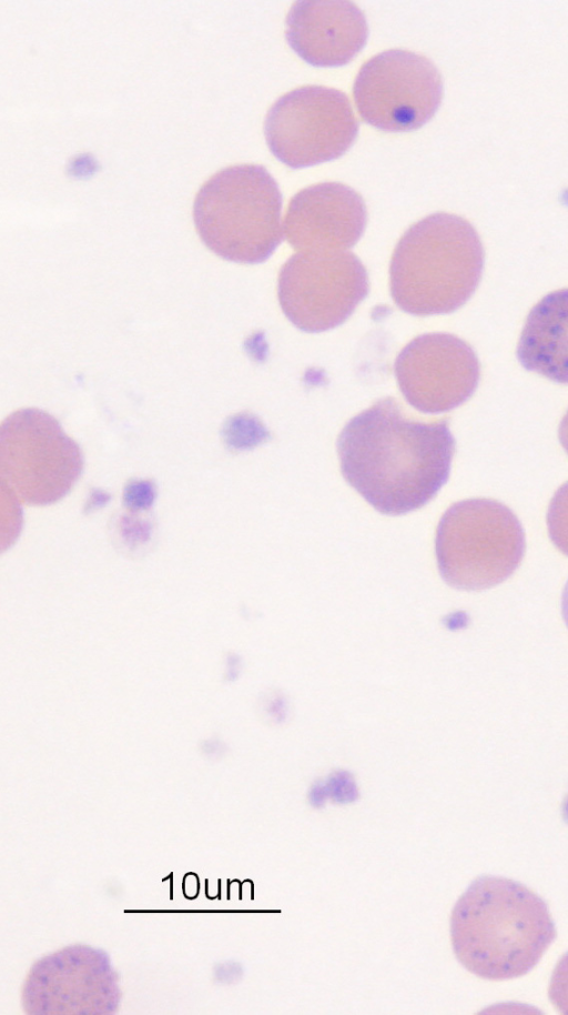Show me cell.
<instances>
[{
  "label": "cell",
  "mask_w": 568,
  "mask_h": 1015,
  "mask_svg": "<svg viewBox=\"0 0 568 1015\" xmlns=\"http://www.w3.org/2000/svg\"><path fill=\"white\" fill-rule=\"evenodd\" d=\"M454 451L447 420H414L392 398L352 418L337 440L344 479L388 515L406 514L434 499L448 480Z\"/></svg>",
  "instance_id": "6da1fadb"
},
{
  "label": "cell",
  "mask_w": 568,
  "mask_h": 1015,
  "mask_svg": "<svg viewBox=\"0 0 568 1015\" xmlns=\"http://www.w3.org/2000/svg\"><path fill=\"white\" fill-rule=\"evenodd\" d=\"M458 962L485 979L529 973L556 938L545 901L523 884L499 876L474 880L450 915Z\"/></svg>",
  "instance_id": "7a4b0ae2"
},
{
  "label": "cell",
  "mask_w": 568,
  "mask_h": 1015,
  "mask_svg": "<svg viewBox=\"0 0 568 1015\" xmlns=\"http://www.w3.org/2000/svg\"><path fill=\"white\" fill-rule=\"evenodd\" d=\"M484 249L475 228L450 213L430 214L399 239L390 261V293L413 315L454 312L475 292Z\"/></svg>",
  "instance_id": "3957f363"
},
{
  "label": "cell",
  "mask_w": 568,
  "mask_h": 1015,
  "mask_svg": "<svg viewBox=\"0 0 568 1015\" xmlns=\"http://www.w3.org/2000/svg\"><path fill=\"white\" fill-rule=\"evenodd\" d=\"M282 193L260 164H236L199 190L193 221L202 242L220 258L246 264L266 261L282 241Z\"/></svg>",
  "instance_id": "277c9868"
},
{
  "label": "cell",
  "mask_w": 568,
  "mask_h": 1015,
  "mask_svg": "<svg viewBox=\"0 0 568 1015\" xmlns=\"http://www.w3.org/2000/svg\"><path fill=\"white\" fill-rule=\"evenodd\" d=\"M524 552L523 526L500 502L489 499L457 502L438 523V569L453 587L467 591L493 587L515 572Z\"/></svg>",
  "instance_id": "5b68a950"
},
{
  "label": "cell",
  "mask_w": 568,
  "mask_h": 1015,
  "mask_svg": "<svg viewBox=\"0 0 568 1015\" xmlns=\"http://www.w3.org/2000/svg\"><path fill=\"white\" fill-rule=\"evenodd\" d=\"M83 464L79 444L48 412L20 409L1 423V483L18 501L29 505L58 502L71 491Z\"/></svg>",
  "instance_id": "8992f818"
},
{
  "label": "cell",
  "mask_w": 568,
  "mask_h": 1015,
  "mask_svg": "<svg viewBox=\"0 0 568 1015\" xmlns=\"http://www.w3.org/2000/svg\"><path fill=\"white\" fill-rule=\"evenodd\" d=\"M358 122L347 96L323 86L285 93L267 111L266 143L292 169L335 160L354 143Z\"/></svg>",
  "instance_id": "52a82bcc"
},
{
  "label": "cell",
  "mask_w": 568,
  "mask_h": 1015,
  "mask_svg": "<svg viewBox=\"0 0 568 1015\" xmlns=\"http://www.w3.org/2000/svg\"><path fill=\"white\" fill-rule=\"evenodd\" d=\"M367 293L366 269L348 251H300L278 274L277 294L284 314L308 333L344 323Z\"/></svg>",
  "instance_id": "ba28073f"
},
{
  "label": "cell",
  "mask_w": 568,
  "mask_h": 1015,
  "mask_svg": "<svg viewBox=\"0 0 568 1015\" xmlns=\"http://www.w3.org/2000/svg\"><path fill=\"white\" fill-rule=\"evenodd\" d=\"M353 94L361 118L369 125L388 132L413 131L438 110L443 81L428 58L390 49L362 66Z\"/></svg>",
  "instance_id": "9c48e42d"
},
{
  "label": "cell",
  "mask_w": 568,
  "mask_h": 1015,
  "mask_svg": "<svg viewBox=\"0 0 568 1015\" xmlns=\"http://www.w3.org/2000/svg\"><path fill=\"white\" fill-rule=\"evenodd\" d=\"M121 996L119 975L106 952L75 944L31 966L21 1004L27 1014L110 1015L118 1012Z\"/></svg>",
  "instance_id": "30bf717a"
},
{
  "label": "cell",
  "mask_w": 568,
  "mask_h": 1015,
  "mask_svg": "<svg viewBox=\"0 0 568 1015\" xmlns=\"http://www.w3.org/2000/svg\"><path fill=\"white\" fill-rule=\"evenodd\" d=\"M394 373L412 406L424 413H442L473 395L480 368L476 353L462 339L449 333H426L399 352Z\"/></svg>",
  "instance_id": "8fae6325"
},
{
  "label": "cell",
  "mask_w": 568,
  "mask_h": 1015,
  "mask_svg": "<svg viewBox=\"0 0 568 1015\" xmlns=\"http://www.w3.org/2000/svg\"><path fill=\"white\" fill-rule=\"evenodd\" d=\"M367 221L363 198L339 182L307 187L291 200L284 221L287 242L300 251H346Z\"/></svg>",
  "instance_id": "7c38bea8"
},
{
  "label": "cell",
  "mask_w": 568,
  "mask_h": 1015,
  "mask_svg": "<svg viewBox=\"0 0 568 1015\" xmlns=\"http://www.w3.org/2000/svg\"><path fill=\"white\" fill-rule=\"evenodd\" d=\"M290 47L315 67H341L364 48L368 27L363 11L348 1L295 2L286 17Z\"/></svg>",
  "instance_id": "4fadbf2b"
},
{
  "label": "cell",
  "mask_w": 568,
  "mask_h": 1015,
  "mask_svg": "<svg viewBox=\"0 0 568 1015\" xmlns=\"http://www.w3.org/2000/svg\"><path fill=\"white\" fill-rule=\"evenodd\" d=\"M517 359L526 370L568 384V288L548 293L532 306Z\"/></svg>",
  "instance_id": "5bb4252c"
},
{
  "label": "cell",
  "mask_w": 568,
  "mask_h": 1015,
  "mask_svg": "<svg viewBox=\"0 0 568 1015\" xmlns=\"http://www.w3.org/2000/svg\"><path fill=\"white\" fill-rule=\"evenodd\" d=\"M547 525L552 543L568 556V482L556 491L550 501Z\"/></svg>",
  "instance_id": "9a60e30c"
},
{
  "label": "cell",
  "mask_w": 568,
  "mask_h": 1015,
  "mask_svg": "<svg viewBox=\"0 0 568 1015\" xmlns=\"http://www.w3.org/2000/svg\"><path fill=\"white\" fill-rule=\"evenodd\" d=\"M155 498L156 486L151 480L133 479L123 489V505L132 514L149 510Z\"/></svg>",
  "instance_id": "2e32d148"
},
{
  "label": "cell",
  "mask_w": 568,
  "mask_h": 1015,
  "mask_svg": "<svg viewBox=\"0 0 568 1015\" xmlns=\"http://www.w3.org/2000/svg\"><path fill=\"white\" fill-rule=\"evenodd\" d=\"M552 1005L562 1014H568V952L556 964L548 988Z\"/></svg>",
  "instance_id": "e0dca14e"
},
{
  "label": "cell",
  "mask_w": 568,
  "mask_h": 1015,
  "mask_svg": "<svg viewBox=\"0 0 568 1015\" xmlns=\"http://www.w3.org/2000/svg\"><path fill=\"white\" fill-rule=\"evenodd\" d=\"M120 525L122 535L129 543L140 544L149 539L150 525L140 519L123 517Z\"/></svg>",
  "instance_id": "ac0fdd59"
},
{
  "label": "cell",
  "mask_w": 568,
  "mask_h": 1015,
  "mask_svg": "<svg viewBox=\"0 0 568 1015\" xmlns=\"http://www.w3.org/2000/svg\"><path fill=\"white\" fill-rule=\"evenodd\" d=\"M559 441L568 454V411L564 415L559 430H558Z\"/></svg>",
  "instance_id": "d6986e66"
},
{
  "label": "cell",
  "mask_w": 568,
  "mask_h": 1015,
  "mask_svg": "<svg viewBox=\"0 0 568 1015\" xmlns=\"http://www.w3.org/2000/svg\"><path fill=\"white\" fill-rule=\"evenodd\" d=\"M561 612L566 625L568 626V581L564 587L561 596Z\"/></svg>",
  "instance_id": "ffe728a7"
}]
</instances>
